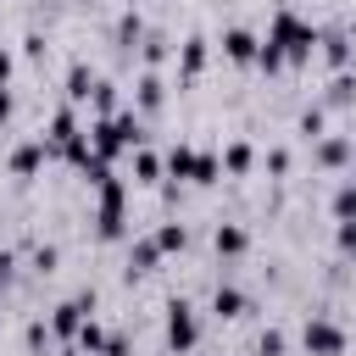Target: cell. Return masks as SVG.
<instances>
[{
    "instance_id": "obj_37",
    "label": "cell",
    "mask_w": 356,
    "mask_h": 356,
    "mask_svg": "<svg viewBox=\"0 0 356 356\" xmlns=\"http://www.w3.org/2000/svg\"><path fill=\"white\" fill-rule=\"evenodd\" d=\"M11 267H17V256H11V250H0V289L11 284Z\"/></svg>"
},
{
    "instance_id": "obj_1",
    "label": "cell",
    "mask_w": 356,
    "mask_h": 356,
    "mask_svg": "<svg viewBox=\"0 0 356 356\" xmlns=\"http://www.w3.org/2000/svg\"><path fill=\"white\" fill-rule=\"evenodd\" d=\"M317 22H306L295 6H278L273 11V22H267V39H261V50L267 56H278L284 67H306L312 61V50H317Z\"/></svg>"
},
{
    "instance_id": "obj_5",
    "label": "cell",
    "mask_w": 356,
    "mask_h": 356,
    "mask_svg": "<svg viewBox=\"0 0 356 356\" xmlns=\"http://www.w3.org/2000/svg\"><path fill=\"white\" fill-rule=\"evenodd\" d=\"M195 345H200V317H195L189 300L172 295V300H167V350H172V356H189Z\"/></svg>"
},
{
    "instance_id": "obj_28",
    "label": "cell",
    "mask_w": 356,
    "mask_h": 356,
    "mask_svg": "<svg viewBox=\"0 0 356 356\" xmlns=\"http://www.w3.org/2000/svg\"><path fill=\"white\" fill-rule=\"evenodd\" d=\"M323 122H328V111L323 106H306L300 111V139H323Z\"/></svg>"
},
{
    "instance_id": "obj_29",
    "label": "cell",
    "mask_w": 356,
    "mask_h": 356,
    "mask_svg": "<svg viewBox=\"0 0 356 356\" xmlns=\"http://www.w3.org/2000/svg\"><path fill=\"white\" fill-rule=\"evenodd\" d=\"M289 350V339H284V328H267L261 339H256V356H284Z\"/></svg>"
},
{
    "instance_id": "obj_13",
    "label": "cell",
    "mask_w": 356,
    "mask_h": 356,
    "mask_svg": "<svg viewBox=\"0 0 356 356\" xmlns=\"http://www.w3.org/2000/svg\"><path fill=\"white\" fill-rule=\"evenodd\" d=\"M50 156H56V150H50L44 139H22V145L11 150V161H6V167H11L17 178H33V172H39V167H44Z\"/></svg>"
},
{
    "instance_id": "obj_31",
    "label": "cell",
    "mask_w": 356,
    "mask_h": 356,
    "mask_svg": "<svg viewBox=\"0 0 356 356\" xmlns=\"http://www.w3.org/2000/svg\"><path fill=\"white\" fill-rule=\"evenodd\" d=\"M56 261H61L56 245H39V250H33V273H56Z\"/></svg>"
},
{
    "instance_id": "obj_20",
    "label": "cell",
    "mask_w": 356,
    "mask_h": 356,
    "mask_svg": "<svg viewBox=\"0 0 356 356\" xmlns=\"http://www.w3.org/2000/svg\"><path fill=\"white\" fill-rule=\"evenodd\" d=\"M156 261H161V250H156V239H150V234L128 245V278H134V273H156Z\"/></svg>"
},
{
    "instance_id": "obj_26",
    "label": "cell",
    "mask_w": 356,
    "mask_h": 356,
    "mask_svg": "<svg viewBox=\"0 0 356 356\" xmlns=\"http://www.w3.org/2000/svg\"><path fill=\"white\" fill-rule=\"evenodd\" d=\"M72 345H78L83 356H100V350H106V328H100L95 317H83V328H78V339H72Z\"/></svg>"
},
{
    "instance_id": "obj_10",
    "label": "cell",
    "mask_w": 356,
    "mask_h": 356,
    "mask_svg": "<svg viewBox=\"0 0 356 356\" xmlns=\"http://www.w3.org/2000/svg\"><path fill=\"white\" fill-rule=\"evenodd\" d=\"M78 134H83V122H78V106L67 100V106H56V111H50V134H39V139H44V145L61 156V150H67Z\"/></svg>"
},
{
    "instance_id": "obj_7",
    "label": "cell",
    "mask_w": 356,
    "mask_h": 356,
    "mask_svg": "<svg viewBox=\"0 0 356 356\" xmlns=\"http://www.w3.org/2000/svg\"><path fill=\"white\" fill-rule=\"evenodd\" d=\"M83 317H95V295H89V289L72 295V300H61V306L50 312V334H56V339H78Z\"/></svg>"
},
{
    "instance_id": "obj_35",
    "label": "cell",
    "mask_w": 356,
    "mask_h": 356,
    "mask_svg": "<svg viewBox=\"0 0 356 356\" xmlns=\"http://www.w3.org/2000/svg\"><path fill=\"white\" fill-rule=\"evenodd\" d=\"M267 172H289V150H267Z\"/></svg>"
},
{
    "instance_id": "obj_17",
    "label": "cell",
    "mask_w": 356,
    "mask_h": 356,
    "mask_svg": "<svg viewBox=\"0 0 356 356\" xmlns=\"http://www.w3.org/2000/svg\"><path fill=\"white\" fill-rule=\"evenodd\" d=\"M167 56H172V39H167L161 28H145V33H139V61H145V67H161Z\"/></svg>"
},
{
    "instance_id": "obj_21",
    "label": "cell",
    "mask_w": 356,
    "mask_h": 356,
    "mask_svg": "<svg viewBox=\"0 0 356 356\" xmlns=\"http://www.w3.org/2000/svg\"><path fill=\"white\" fill-rule=\"evenodd\" d=\"M89 89H95L89 61H72V67H67V100H72V106H83V100H89Z\"/></svg>"
},
{
    "instance_id": "obj_14",
    "label": "cell",
    "mask_w": 356,
    "mask_h": 356,
    "mask_svg": "<svg viewBox=\"0 0 356 356\" xmlns=\"http://www.w3.org/2000/svg\"><path fill=\"white\" fill-rule=\"evenodd\" d=\"M317 50H323V61H328L334 72H345V67H350V50H356V39H350L345 28H328V33H317Z\"/></svg>"
},
{
    "instance_id": "obj_12",
    "label": "cell",
    "mask_w": 356,
    "mask_h": 356,
    "mask_svg": "<svg viewBox=\"0 0 356 356\" xmlns=\"http://www.w3.org/2000/svg\"><path fill=\"white\" fill-rule=\"evenodd\" d=\"M217 44H222V56H228V61H239V67H256V50H261V39H256L250 28H222V39H217Z\"/></svg>"
},
{
    "instance_id": "obj_16",
    "label": "cell",
    "mask_w": 356,
    "mask_h": 356,
    "mask_svg": "<svg viewBox=\"0 0 356 356\" xmlns=\"http://www.w3.org/2000/svg\"><path fill=\"white\" fill-rule=\"evenodd\" d=\"M211 312L234 323V317H250L256 306H250V295H245V289H234V284H217V295H211Z\"/></svg>"
},
{
    "instance_id": "obj_22",
    "label": "cell",
    "mask_w": 356,
    "mask_h": 356,
    "mask_svg": "<svg viewBox=\"0 0 356 356\" xmlns=\"http://www.w3.org/2000/svg\"><path fill=\"white\" fill-rule=\"evenodd\" d=\"M250 167H256V150H250L245 139H234V145L222 150V172H228V178H245Z\"/></svg>"
},
{
    "instance_id": "obj_25",
    "label": "cell",
    "mask_w": 356,
    "mask_h": 356,
    "mask_svg": "<svg viewBox=\"0 0 356 356\" xmlns=\"http://www.w3.org/2000/svg\"><path fill=\"white\" fill-rule=\"evenodd\" d=\"M89 106H95V117H111V111H117V83H111V78H95Z\"/></svg>"
},
{
    "instance_id": "obj_39",
    "label": "cell",
    "mask_w": 356,
    "mask_h": 356,
    "mask_svg": "<svg viewBox=\"0 0 356 356\" xmlns=\"http://www.w3.org/2000/svg\"><path fill=\"white\" fill-rule=\"evenodd\" d=\"M56 356H83V350H56Z\"/></svg>"
},
{
    "instance_id": "obj_9",
    "label": "cell",
    "mask_w": 356,
    "mask_h": 356,
    "mask_svg": "<svg viewBox=\"0 0 356 356\" xmlns=\"http://www.w3.org/2000/svg\"><path fill=\"white\" fill-rule=\"evenodd\" d=\"M206 61H211V39H206V33H189V39L178 44V83H195V78L206 72Z\"/></svg>"
},
{
    "instance_id": "obj_2",
    "label": "cell",
    "mask_w": 356,
    "mask_h": 356,
    "mask_svg": "<svg viewBox=\"0 0 356 356\" xmlns=\"http://www.w3.org/2000/svg\"><path fill=\"white\" fill-rule=\"evenodd\" d=\"M89 145H95L100 161H117L122 150H139V145H145V117H139V111L95 117V122H89Z\"/></svg>"
},
{
    "instance_id": "obj_24",
    "label": "cell",
    "mask_w": 356,
    "mask_h": 356,
    "mask_svg": "<svg viewBox=\"0 0 356 356\" xmlns=\"http://www.w3.org/2000/svg\"><path fill=\"white\" fill-rule=\"evenodd\" d=\"M150 239H156V250H161V256H172V250H184V245H189V228H184V222H161Z\"/></svg>"
},
{
    "instance_id": "obj_38",
    "label": "cell",
    "mask_w": 356,
    "mask_h": 356,
    "mask_svg": "<svg viewBox=\"0 0 356 356\" xmlns=\"http://www.w3.org/2000/svg\"><path fill=\"white\" fill-rule=\"evenodd\" d=\"M11 72H17V56H11V50H0V83H6Z\"/></svg>"
},
{
    "instance_id": "obj_11",
    "label": "cell",
    "mask_w": 356,
    "mask_h": 356,
    "mask_svg": "<svg viewBox=\"0 0 356 356\" xmlns=\"http://www.w3.org/2000/svg\"><path fill=\"white\" fill-rule=\"evenodd\" d=\"M161 100H167V78H161L156 67H145V72H139V83H134V111H139V117H150V111H161Z\"/></svg>"
},
{
    "instance_id": "obj_19",
    "label": "cell",
    "mask_w": 356,
    "mask_h": 356,
    "mask_svg": "<svg viewBox=\"0 0 356 356\" xmlns=\"http://www.w3.org/2000/svg\"><path fill=\"white\" fill-rule=\"evenodd\" d=\"M128 156H134V184H161V178H167V167H161L156 150L139 145V150H128Z\"/></svg>"
},
{
    "instance_id": "obj_27",
    "label": "cell",
    "mask_w": 356,
    "mask_h": 356,
    "mask_svg": "<svg viewBox=\"0 0 356 356\" xmlns=\"http://www.w3.org/2000/svg\"><path fill=\"white\" fill-rule=\"evenodd\" d=\"M61 156H67V161H72V167H78V172H83V167H89V161H95V145H89V128H83V134H78V139H72V145H67V150H61Z\"/></svg>"
},
{
    "instance_id": "obj_8",
    "label": "cell",
    "mask_w": 356,
    "mask_h": 356,
    "mask_svg": "<svg viewBox=\"0 0 356 356\" xmlns=\"http://www.w3.org/2000/svg\"><path fill=\"white\" fill-rule=\"evenodd\" d=\"M312 161L328 167V172H339V167L356 161V139L350 134H323V139H312Z\"/></svg>"
},
{
    "instance_id": "obj_15",
    "label": "cell",
    "mask_w": 356,
    "mask_h": 356,
    "mask_svg": "<svg viewBox=\"0 0 356 356\" xmlns=\"http://www.w3.org/2000/svg\"><path fill=\"white\" fill-rule=\"evenodd\" d=\"M211 250H217V256H228V261H234V256H245V250H250L245 222H217V228H211Z\"/></svg>"
},
{
    "instance_id": "obj_3",
    "label": "cell",
    "mask_w": 356,
    "mask_h": 356,
    "mask_svg": "<svg viewBox=\"0 0 356 356\" xmlns=\"http://www.w3.org/2000/svg\"><path fill=\"white\" fill-rule=\"evenodd\" d=\"M161 167H167V178L200 184V189L222 178V156H211V150H200V145H172V150L161 156Z\"/></svg>"
},
{
    "instance_id": "obj_23",
    "label": "cell",
    "mask_w": 356,
    "mask_h": 356,
    "mask_svg": "<svg viewBox=\"0 0 356 356\" xmlns=\"http://www.w3.org/2000/svg\"><path fill=\"white\" fill-rule=\"evenodd\" d=\"M139 33H145V17H139V11H122V17H117V50H122V56H134Z\"/></svg>"
},
{
    "instance_id": "obj_18",
    "label": "cell",
    "mask_w": 356,
    "mask_h": 356,
    "mask_svg": "<svg viewBox=\"0 0 356 356\" xmlns=\"http://www.w3.org/2000/svg\"><path fill=\"white\" fill-rule=\"evenodd\" d=\"M345 106H356V78H350V67L334 72V83H328V95H323V111H345Z\"/></svg>"
},
{
    "instance_id": "obj_4",
    "label": "cell",
    "mask_w": 356,
    "mask_h": 356,
    "mask_svg": "<svg viewBox=\"0 0 356 356\" xmlns=\"http://www.w3.org/2000/svg\"><path fill=\"white\" fill-rule=\"evenodd\" d=\"M95 195H100V206H95V234L111 245V239H122V234H128V184L111 172Z\"/></svg>"
},
{
    "instance_id": "obj_33",
    "label": "cell",
    "mask_w": 356,
    "mask_h": 356,
    "mask_svg": "<svg viewBox=\"0 0 356 356\" xmlns=\"http://www.w3.org/2000/svg\"><path fill=\"white\" fill-rule=\"evenodd\" d=\"M339 250H345V256H356V217H345V222H339Z\"/></svg>"
},
{
    "instance_id": "obj_36",
    "label": "cell",
    "mask_w": 356,
    "mask_h": 356,
    "mask_svg": "<svg viewBox=\"0 0 356 356\" xmlns=\"http://www.w3.org/2000/svg\"><path fill=\"white\" fill-rule=\"evenodd\" d=\"M11 111H17V100H11V89H6V83H0V128H6V122H11Z\"/></svg>"
},
{
    "instance_id": "obj_34",
    "label": "cell",
    "mask_w": 356,
    "mask_h": 356,
    "mask_svg": "<svg viewBox=\"0 0 356 356\" xmlns=\"http://www.w3.org/2000/svg\"><path fill=\"white\" fill-rule=\"evenodd\" d=\"M22 56L39 61V56H44V33H28V39H22Z\"/></svg>"
},
{
    "instance_id": "obj_30",
    "label": "cell",
    "mask_w": 356,
    "mask_h": 356,
    "mask_svg": "<svg viewBox=\"0 0 356 356\" xmlns=\"http://www.w3.org/2000/svg\"><path fill=\"white\" fill-rule=\"evenodd\" d=\"M22 339H28V350H50V339H56V334H50V323H28V334H22Z\"/></svg>"
},
{
    "instance_id": "obj_6",
    "label": "cell",
    "mask_w": 356,
    "mask_h": 356,
    "mask_svg": "<svg viewBox=\"0 0 356 356\" xmlns=\"http://www.w3.org/2000/svg\"><path fill=\"white\" fill-rule=\"evenodd\" d=\"M300 345H306V356H345L350 334H345L334 317H306V328H300Z\"/></svg>"
},
{
    "instance_id": "obj_32",
    "label": "cell",
    "mask_w": 356,
    "mask_h": 356,
    "mask_svg": "<svg viewBox=\"0 0 356 356\" xmlns=\"http://www.w3.org/2000/svg\"><path fill=\"white\" fill-rule=\"evenodd\" d=\"M100 356H134V345H128V334H106V350Z\"/></svg>"
}]
</instances>
